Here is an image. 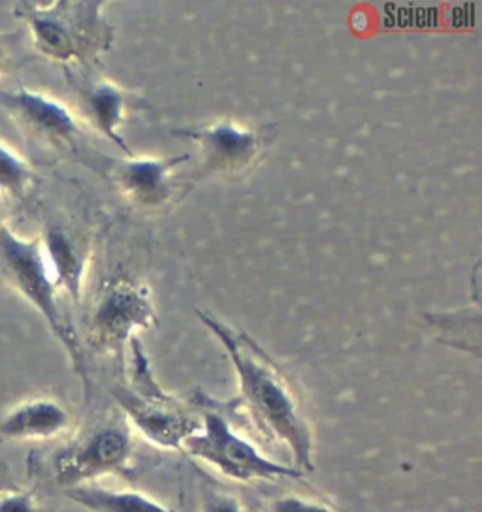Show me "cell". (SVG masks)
I'll return each instance as SVG.
<instances>
[{"instance_id":"cell-1","label":"cell","mask_w":482,"mask_h":512,"mask_svg":"<svg viewBox=\"0 0 482 512\" xmlns=\"http://www.w3.org/2000/svg\"><path fill=\"white\" fill-rule=\"evenodd\" d=\"M196 313L230 356L238 375L240 405L255 422L258 432L290 448L294 467L311 473L315 469L313 428L289 375L253 337L209 313Z\"/></svg>"},{"instance_id":"cell-2","label":"cell","mask_w":482,"mask_h":512,"mask_svg":"<svg viewBox=\"0 0 482 512\" xmlns=\"http://www.w3.org/2000/svg\"><path fill=\"white\" fill-rule=\"evenodd\" d=\"M106 2L98 0H57L29 2L14 6L17 19L29 27L34 48L59 63H95L115 40V29L104 16Z\"/></svg>"},{"instance_id":"cell-3","label":"cell","mask_w":482,"mask_h":512,"mask_svg":"<svg viewBox=\"0 0 482 512\" xmlns=\"http://www.w3.org/2000/svg\"><path fill=\"white\" fill-rule=\"evenodd\" d=\"M0 273L46 320L51 334L65 347L74 369L87 383L80 339L59 304V288L49 272L48 260L38 238H21L6 224L0 226Z\"/></svg>"},{"instance_id":"cell-4","label":"cell","mask_w":482,"mask_h":512,"mask_svg":"<svg viewBox=\"0 0 482 512\" xmlns=\"http://www.w3.org/2000/svg\"><path fill=\"white\" fill-rule=\"evenodd\" d=\"M129 343L130 383L113 386V398L125 418L151 443L181 452L183 443L200 430V424L155 381L138 336L132 337Z\"/></svg>"},{"instance_id":"cell-5","label":"cell","mask_w":482,"mask_h":512,"mask_svg":"<svg viewBox=\"0 0 482 512\" xmlns=\"http://www.w3.org/2000/svg\"><path fill=\"white\" fill-rule=\"evenodd\" d=\"M134 452L129 420L123 413H112L57 450L51 460L53 479L66 490L102 475H130Z\"/></svg>"},{"instance_id":"cell-6","label":"cell","mask_w":482,"mask_h":512,"mask_svg":"<svg viewBox=\"0 0 482 512\" xmlns=\"http://www.w3.org/2000/svg\"><path fill=\"white\" fill-rule=\"evenodd\" d=\"M183 450L196 460L215 467L228 479L240 482L306 479L304 471L277 464L264 456L249 439L241 437L230 426L225 415L211 405H202V426L183 443Z\"/></svg>"},{"instance_id":"cell-7","label":"cell","mask_w":482,"mask_h":512,"mask_svg":"<svg viewBox=\"0 0 482 512\" xmlns=\"http://www.w3.org/2000/svg\"><path fill=\"white\" fill-rule=\"evenodd\" d=\"M155 322L157 313L147 288L129 279H112L93 307L89 339L100 351L121 352L138 330H149Z\"/></svg>"},{"instance_id":"cell-8","label":"cell","mask_w":482,"mask_h":512,"mask_svg":"<svg viewBox=\"0 0 482 512\" xmlns=\"http://www.w3.org/2000/svg\"><path fill=\"white\" fill-rule=\"evenodd\" d=\"M177 138L191 140L202 153V164L221 174L251 168L274 136L272 127H249L238 121H213L200 127L174 130Z\"/></svg>"},{"instance_id":"cell-9","label":"cell","mask_w":482,"mask_h":512,"mask_svg":"<svg viewBox=\"0 0 482 512\" xmlns=\"http://www.w3.org/2000/svg\"><path fill=\"white\" fill-rule=\"evenodd\" d=\"M0 108L8 113L19 127L51 145L76 147L81 127L76 115L57 98L31 89L2 91Z\"/></svg>"},{"instance_id":"cell-10","label":"cell","mask_w":482,"mask_h":512,"mask_svg":"<svg viewBox=\"0 0 482 512\" xmlns=\"http://www.w3.org/2000/svg\"><path fill=\"white\" fill-rule=\"evenodd\" d=\"M68 83L78 96V110L81 119L91 127L132 155L125 138L121 136V127L125 125L129 112L136 108V98L129 91L121 89L113 81L104 78H87L76 70H66Z\"/></svg>"},{"instance_id":"cell-11","label":"cell","mask_w":482,"mask_h":512,"mask_svg":"<svg viewBox=\"0 0 482 512\" xmlns=\"http://www.w3.org/2000/svg\"><path fill=\"white\" fill-rule=\"evenodd\" d=\"M193 155L179 157H134L117 160L110 166V177L130 202L138 208L157 209L168 204L174 194V174Z\"/></svg>"},{"instance_id":"cell-12","label":"cell","mask_w":482,"mask_h":512,"mask_svg":"<svg viewBox=\"0 0 482 512\" xmlns=\"http://www.w3.org/2000/svg\"><path fill=\"white\" fill-rule=\"evenodd\" d=\"M40 241L55 285L80 304L89 264L87 241L63 224H49Z\"/></svg>"},{"instance_id":"cell-13","label":"cell","mask_w":482,"mask_h":512,"mask_svg":"<svg viewBox=\"0 0 482 512\" xmlns=\"http://www.w3.org/2000/svg\"><path fill=\"white\" fill-rule=\"evenodd\" d=\"M70 424L72 416L61 401L33 398L0 415V443L51 439L66 432Z\"/></svg>"},{"instance_id":"cell-14","label":"cell","mask_w":482,"mask_h":512,"mask_svg":"<svg viewBox=\"0 0 482 512\" xmlns=\"http://www.w3.org/2000/svg\"><path fill=\"white\" fill-rule=\"evenodd\" d=\"M65 494L68 499L91 512H177L144 494L110 490L97 484H81L74 488H66Z\"/></svg>"},{"instance_id":"cell-15","label":"cell","mask_w":482,"mask_h":512,"mask_svg":"<svg viewBox=\"0 0 482 512\" xmlns=\"http://www.w3.org/2000/svg\"><path fill=\"white\" fill-rule=\"evenodd\" d=\"M33 181L31 164L0 140V194L23 198Z\"/></svg>"},{"instance_id":"cell-16","label":"cell","mask_w":482,"mask_h":512,"mask_svg":"<svg viewBox=\"0 0 482 512\" xmlns=\"http://www.w3.org/2000/svg\"><path fill=\"white\" fill-rule=\"evenodd\" d=\"M198 511L200 512H249L240 497L228 492L223 486L204 480L198 490Z\"/></svg>"},{"instance_id":"cell-17","label":"cell","mask_w":482,"mask_h":512,"mask_svg":"<svg viewBox=\"0 0 482 512\" xmlns=\"http://www.w3.org/2000/svg\"><path fill=\"white\" fill-rule=\"evenodd\" d=\"M270 512H336L321 501H313L306 497L285 496L275 499L270 505Z\"/></svg>"},{"instance_id":"cell-18","label":"cell","mask_w":482,"mask_h":512,"mask_svg":"<svg viewBox=\"0 0 482 512\" xmlns=\"http://www.w3.org/2000/svg\"><path fill=\"white\" fill-rule=\"evenodd\" d=\"M0 512H40L33 492H21L19 488L0 496Z\"/></svg>"},{"instance_id":"cell-19","label":"cell","mask_w":482,"mask_h":512,"mask_svg":"<svg viewBox=\"0 0 482 512\" xmlns=\"http://www.w3.org/2000/svg\"><path fill=\"white\" fill-rule=\"evenodd\" d=\"M17 32H0V76L6 74L17 61Z\"/></svg>"},{"instance_id":"cell-20","label":"cell","mask_w":482,"mask_h":512,"mask_svg":"<svg viewBox=\"0 0 482 512\" xmlns=\"http://www.w3.org/2000/svg\"><path fill=\"white\" fill-rule=\"evenodd\" d=\"M17 486L12 480V473H10V467L0 462V496L4 492H10V490H16Z\"/></svg>"},{"instance_id":"cell-21","label":"cell","mask_w":482,"mask_h":512,"mask_svg":"<svg viewBox=\"0 0 482 512\" xmlns=\"http://www.w3.org/2000/svg\"><path fill=\"white\" fill-rule=\"evenodd\" d=\"M4 224V221H2V209H0V226Z\"/></svg>"}]
</instances>
